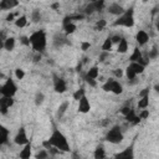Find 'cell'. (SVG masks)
<instances>
[{"label": "cell", "mask_w": 159, "mask_h": 159, "mask_svg": "<svg viewBox=\"0 0 159 159\" xmlns=\"http://www.w3.org/2000/svg\"><path fill=\"white\" fill-rule=\"evenodd\" d=\"M31 152H32V147H31V143L29 142V143L25 144V148L20 152L19 157L22 158V159H29V158L31 157Z\"/></svg>", "instance_id": "obj_20"}, {"label": "cell", "mask_w": 159, "mask_h": 159, "mask_svg": "<svg viewBox=\"0 0 159 159\" xmlns=\"http://www.w3.org/2000/svg\"><path fill=\"white\" fill-rule=\"evenodd\" d=\"M14 24H15L16 27H20V29H21V27H25V26L27 25V16H26V15H20L19 17L15 19Z\"/></svg>", "instance_id": "obj_23"}, {"label": "cell", "mask_w": 159, "mask_h": 159, "mask_svg": "<svg viewBox=\"0 0 159 159\" xmlns=\"http://www.w3.org/2000/svg\"><path fill=\"white\" fill-rule=\"evenodd\" d=\"M138 117H139L140 119H147V118L149 117V111H148V109H145V108H143Z\"/></svg>", "instance_id": "obj_39"}, {"label": "cell", "mask_w": 159, "mask_h": 159, "mask_svg": "<svg viewBox=\"0 0 159 159\" xmlns=\"http://www.w3.org/2000/svg\"><path fill=\"white\" fill-rule=\"evenodd\" d=\"M106 25H107V21H106L104 19H101L99 21H97V24H96V29H97V30H103V29L106 27Z\"/></svg>", "instance_id": "obj_38"}, {"label": "cell", "mask_w": 159, "mask_h": 159, "mask_svg": "<svg viewBox=\"0 0 159 159\" xmlns=\"http://www.w3.org/2000/svg\"><path fill=\"white\" fill-rule=\"evenodd\" d=\"M89 47H91V42H88V41L81 42V50L82 51H87V50H89Z\"/></svg>", "instance_id": "obj_41"}, {"label": "cell", "mask_w": 159, "mask_h": 159, "mask_svg": "<svg viewBox=\"0 0 159 159\" xmlns=\"http://www.w3.org/2000/svg\"><path fill=\"white\" fill-rule=\"evenodd\" d=\"M111 40H112V43H118L119 40H120V36L119 35H113V36H111Z\"/></svg>", "instance_id": "obj_44"}, {"label": "cell", "mask_w": 159, "mask_h": 159, "mask_svg": "<svg viewBox=\"0 0 159 159\" xmlns=\"http://www.w3.org/2000/svg\"><path fill=\"white\" fill-rule=\"evenodd\" d=\"M41 60V53L40 52H37V55L35 56V60H34V62H39Z\"/></svg>", "instance_id": "obj_50"}, {"label": "cell", "mask_w": 159, "mask_h": 159, "mask_svg": "<svg viewBox=\"0 0 159 159\" xmlns=\"http://www.w3.org/2000/svg\"><path fill=\"white\" fill-rule=\"evenodd\" d=\"M113 73H114V76H116L117 78H120V77H123V75H124V72H123L122 68H116V70H113Z\"/></svg>", "instance_id": "obj_42"}, {"label": "cell", "mask_w": 159, "mask_h": 159, "mask_svg": "<svg viewBox=\"0 0 159 159\" xmlns=\"http://www.w3.org/2000/svg\"><path fill=\"white\" fill-rule=\"evenodd\" d=\"M149 92H150V88H143L140 92H139V97H144V96H149Z\"/></svg>", "instance_id": "obj_43"}, {"label": "cell", "mask_w": 159, "mask_h": 159, "mask_svg": "<svg viewBox=\"0 0 159 159\" xmlns=\"http://www.w3.org/2000/svg\"><path fill=\"white\" fill-rule=\"evenodd\" d=\"M1 48H4V40L0 39V50H1Z\"/></svg>", "instance_id": "obj_51"}, {"label": "cell", "mask_w": 159, "mask_h": 159, "mask_svg": "<svg viewBox=\"0 0 159 159\" xmlns=\"http://www.w3.org/2000/svg\"><path fill=\"white\" fill-rule=\"evenodd\" d=\"M15 43H16L15 37H6L4 40V48L6 51H12L15 48Z\"/></svg>", "instance_id": "obj_21"}, {"label": "cell", "mask_w": 159, "mask_h": 159, "mask_svg": "<svg viewBox=\"0 0 159 159\" xmlns=\"http://www.w3.org/2000/svg\"><path fill=\"white\" fill-rule=\"evenodd\" d=\"M77 102H78V112L80 113H88L91 111V103L86 94H83Z\"/></svg>", "instance_id": "obj_8"}, {"label": "cell", "mask_w": 159, "mask_h": 159, "mask_svg": "<svg viewBox=\"0 0 159 159\" xmlns=\"http://www.w3.org/2000/svg\"><path fill=\"white\" fill-rule=\"evenodd\" d=\"M130 109H132L130 107H127V106H125V107H123V108L120 109V112H122V114H123V116H125V114H127V113H128Z\"/></svg>", "instance_id": "obj_47"}, {"label": "cell", "mask_w": 159, "mask_h": 159, "mask_svg": "<svg viewBox=\"0 0 159 159\" xmlns=\"http://www.w3.org/2000/svg\"><path fill=\"white\" fill-rule=\"evenodd\" d=\"M66 43H68V41H67L65 34L57 32V34L53 36V39H52V45H53L56 48H61V47H63Z\"/></svg>", "instance_id": "obj_9"}, {"label": "cell", "mask_w": 159, "mask_h": 159, "mask_svg": "<svg viewBox=\"0 0 159 159\" xmlns=\"http://www.w3.org/2000/svg\"><path fill=\"white\" fill-rule=\"evenodd\" d=\"M112 46H113V43H112V40H111V36H108V37L104 40V42L102 43V51L109 52V51L112 50Z\"/></svg>", "instance_id": "obj_31"}, {"label": "cell", "mask_w": 159, "mask_h": 159, "mask_svg": "<svg viewBox=\"0 0 159 159\" xmlns=\"http://www.w3.org/2000/svg\"><path fill=\"white\" fill-rule=\"evenodd\" d=\"M154 91H155V92H158V91H159V86H158V84H155V86H154Z\"/></svg>", "instance_id": "obj_52"}, {"label": "cell", "mask_w": 159, "mask_h": 159, "mask_svg": "<svg viewBox=\"0 0 159 159\" xmlns=\"http://www.w3.org/2000/svg\"><path fill=\"white\" fill-rule=\"evenodd\" d=\"M88 1H89V2H93V1H96V0H88Z\"/></svg>", "instance_id": "obj_54"}, {"label": "cell", "mask_w": 159, "mask_h": 159, "mask_svg": "<svg viewBox=\"0 0 159 159\" xmlns=\"http://www.w3.org/2000/svg\"><path fill=\"white\" fill-rule=\"evenodd\" d=\"M14 143L17 145H25L26 143H29V138H27V134H26V130L24 127L19 128L16 135L14 137Z\"/></svg>", "instance_id": "obj_7"}, {"label": "cell", "mask_w": 159, "mask_h": 159, "mask_svg": "<svg viewBox=\"0 0 159 159\" xmlns=\"http://www.w3.org/2000/svg\"><path fill=\"white\" fill-rule=\"evenodd\" d=\"M16 92H17V86H16V83L14 82V80L7 78V80L5 81V83L1 86L0 94H1V96H5V97H14Z\"/></svg>", "instance_id": "obj_5"}, {"label": "cell", "mask_w": 159, "mask_h": 159, "mask_svg": "<svg viewBox=\"0 0 159 159\" xmlns=\"http://www.w3.org/2000/svg\"><path fill=\"white\" fill-rule=\"evenodd\" d=\"M7 137H9V130L4 125L0 124V145L7 142Z\"/></svg>", "instance_id": "obj_25"}, {"label": "cell", "mask_w": 159, "mask_h": 159, "mask_svg": "<svg viewBox=\"0 0 159 159\" xmlns=\"http://www.w3.org/2000/svg\"><path fill=\"white\" fill-rule=\"evenodd\" d=\"M58 7H60V2H53L51 5V9H53V10H57Z\"/></svg>", "instance_id": "obj_48"}, {"label": "cell", "mask_w": 159, "mask_h": 159, "mask_svg": "<svg viewBox=\"0 0 159 159\" xmlns=\"http://www.w3.org/2000/svg\"><path fill=\"white\" fill-rule=\"evenodd\" d=\"M86 82L89 84V86H92V87H96L97 86V80H91V78H86Z\"/></svg>", "instance_id": "obj_45"}, {"label": "cell", "mask_w": 159, "mask_h": 159, "mask_svg": "<svg viewBox=\"0 0 159 159\" xmlns=\"http://www.w3.org/2000/svg\"><path fill=\"white\" fill-rule=\"evenodd\" d=\"M19 5V0H0V10H11Z\"/></svg>", "instance_id": "obj_14"}, {"label": "cell", "mask_w": 159, "mask_h": 159, "mask_svg": "<svg viewBox=\"0 0 159 159\" xmlns=\"http://www.w3.org/2000/svg\"><path fill=\"white\" fill-rule=\"evenodd\" d=\"M111 92L114 93V94H122V93H123V86H122V83L118 82L117 80H113Z\"/></svg>", "instance_id": "obj_22"}, {"label": "cell", "mask_w": 159, "mask_h": 159, "mask_svg": "<svg viewBox=\"0 0 159 159\" xmlns=\"http://www.w3.org/2000/svg\"><path fill=\"white\" fill-rule=\"evenodd\" d=\"M142 1H143V2H148L149 0H142Z\"/></svg>", "instance_id": "obj_53"}, {"label": "cell", "mask_w": 159, "mask_h": 159, "mask_svg": "<svg viewBox=\"0 0 159 159\" xmlns=\"http://www.w3.org/2000/svg\"><path fill=\"white\" fill-rule=\"evenodd\" d=\"M107 53H108V52H106V51H103V53H102V55L99 56V61H104V58L107 57Z\"/></svg>", "instance_id": "obj_49"}, {"label": "cell", "mask_w": 159, "mask_h": 159, "mask_svg": "<svg viewBox=\"0 0 159 159\" xmlns=\"http://www.w3.org/2000/svg\"><path fill=\"white\" fill-rule=\"evenodd\" d=\"M83 94H86V91H84L83 87H81L80 89H77V91L73 93V99H75V101H78Z\"/></svg>", "instance_id": "obj_35"}, {"label": "cell", "mask_w": 159, "mask_h": 159, "mask_svg": "<svg viewBox=\"0 0 159 159\" xmlns=\"http://www.w3.org/2000/svg\"><path fill=\"white\" fill-rule=\"evenodd\" d=\"M76 29H77V26H76L73 22H70V24H66V25H63L65 35H71V34H73V32L76 31Z\"/></svg>", "instance_id": "obj_30"}, {"label": "cell", "mask_w": 159, "mask_h": 159, "mask_svg": "<svg viewBox=\"0 0 159 159\" xmlns=\"http://www.w3.org/2000/svg\"><path fill=\"white\" fill-rule=\"evenodd\" d=\"M14 106V98L12 97H0V114H7V111L10 107Z\"/></svg>", "instance_id": "obj_6"}, {"label": "cell", "mask_w": 159, "mask_h": 159, "mask_svg": "<svg viewBox=\"0 0 159 159\" xmlns=\"http://www.w3.org/2000/svg\"><path fill=\"white\" fill-rule=\"evenodd\" d=\"M125 120L127 122H129V123H133V124H137V123H139L140 122V118L137 116V113H135V111L134 109H130L125 116Z\"/></svg>", "instance_id": "obj_17"}, {"label": "cell", "mask_w": 159, "mask_h": 159, "mask_svg": "<svg viewBox=\"0 0 159 159\" xmlns=\"http://www.w3.org/2000/svg\"><path fill=\"white\" fill-rule=\"evenodd\" d=\"M129 61L130 62H138V63H142L144 66H147V63H148L147 61H144V57H143V55H142V52H140V50L138 47H135L133 50L132 55L129 56Z\"/></svg>", "instance_id": "obj_10"}, {"label": "cell", "mask_w": 159, "mask_h": 159, "mask_svg": "<svg viewBox=\"0 0 159 159\" xmlns=\"http://www.w3.org/2000/svg\"><path fill=\"white\" fill-rule=\"evenodd\" d=\"M114 158H124V159H129V158H134V153H133V147H129L127 149H124L120 153L114 154Z\"/></svg>", "instance_id": "obj_16"}, {"label": "cell", "mask_w": 159, "mask_h": 159, "mask_svg": "<svg viewBox=\"0 0 159 159\" xmlns=\"http://www.w3.org/2000/svg\"><path fill=\"white\" fill-rule=\"evenodd\" d=\"M94 158L96 159H103L106 158V152H104V148L102 145H98L96 149H94Z\"/></svg>", "instance_id": "obj_28"}, {"label": "cell", "mask_w": 159, "mask_h": 159, "mask_svg": "<svg viewBox=\"0 0 159 159\" xmlns=\"http://www.w3.org/2000/svg\"><path fill=\"white\" fill-rule=\"evenodd\" d=\"M135 41L138 42L139 46H144L145 43H148V41H149V35H148V32L144 31V30H139V31L137 32V35H135Z\"/></svg>", "instance_id": "obj_13"}, {"label": "cell", "mask_w": 159, "mask_h": 159, "mask_svg": "<svg viewBox=\"0 0 159 159\" xmlns=\"http://www.w3.org/2000/svg\"><path fill=\"white\" fill-rule=\"evenodd\" d=\"M53 89H55V92H57V93H63V92H66V89H67L66 81H65L63 78H61V77L55 78V81H53Z\"/></svg>", "instance_id": "obj_11"}, {"label": "cell", "mask_w": 159, "mask_h": 159, "mask_svg": "<svg viewBox=\"0 0 159 159\" xmlns=\"http://www.w3.org/2000/svg\"><path fill=\"white\" fill-rule=\"evenodd\" d=\"M30 45L32 46V50L36 52H42L46 48L47 45V37L45 30H37L30 35Z\"/></svg>", "instance_id": "obj_1"}, {"label": "cell", "mask_w": 159, "mask_h": 159, "mask_svg": "<svg viewBox=\"0 0 159 159\" xmlns=\"http://www.w3.org/2000/svg\"><path fill=\"white\" fill-rule=\"evenodd\" d=\"M128 51V41L124 37H120L119 42L117 43V52L118 53H125Z\"/></svg>", "instance_id": "obj_19"}, {"label": "cell", "mask_w": 159, "mask_h": 159, "mask_svg": "<svg viewBox=\"0 0 159 159\" xmlns=\"http://www.w3.org/2000/svg\"><path fill=\"white\" fill-rule=\"evenodd\" d=\"M68 107H70V102H68V101H63V102L58 106V108H57V111H56V118H57V119H61V118L65 116V113L67 112Z\"/></svg>", "instance_id": "obj_15"}, {"label": "cell", "mask_w": 159, "mask_h": 159, "mask_svg": "<svg viewBox=\"0 0 159 159\" xmlns=\"http://www.w3.org/2000/svg\"><path fill=\"white\" fill-rule=\"evenodd\" d=\"M15 77H16V80H22L25 77V71L20 67L15 68Z\"/></svg>", "instance_id": "obj_37"}, {"label": "cell", "mask_w": 159, "mask_h": 159, "mask_svg": "<svg viewBox=\"0 0 159 159\" xmlns=\"http://www.w3.org/2000/svg\"><path fill=\"white\" fill-rule=\"evenodd\" d=\"M48 142L51 143L52 147L57 148L61 152H70V144L67 142V138L58 129H53L52 130V133H51V135L48 138Z\"/></svg>", "instance_id": "obj_2"}, {"label": "cell", "mask_w": 159, "mask_h": 159, "mask_svg": "<svg viewBox=\"0 0 159 159\" xmlns=\"http://www.w3.org/2000/svg\"><path fill=\"white\" fill-rule=\"evenodd\" d=\"M98 76H99V68H98L97 66H92V67L87 71V73H86V76H84V80H86V78L97 80Z\"/></svg>", "instance_id": "obj_18"}, {"label": "cell", "mask_w": 159, "mask_h": 159, "mask_svg": "<svg viewBox=\"0 0 159 159\" xmlns=\"http://www.w3.org/2000/svg\"><path fill=\"white\" fill-rule=\"evenodd\" d=\"M137 76L138 75H135V72L128 66L127 68H125V77L128 78V80H133V78H137Z\"/></svg>", "instance_id": "obj_34"}, {"label": "cell", "mask_w": 159, "mask_h": 159, "mask_svg": "<svg viewBox=\"0 0 159 159\" xmlns=\"http://www.w3.org/2000/svg\"><path fill=\"white\" fill-rule=\"evenodd\" d=\"M113 80L114 78H109V80H107L103 84H102V89L104 91V92H111V88H112V83H113Z\"/></svg>", "instance_id": "obj_32"}, {"label": "cell", "mask_w": 159, "mask_h": 159, "mask_svg": "<svg viewBox=\"0 0 159 159\" xmlns=\"http://www.w3.org/2000/svg\"><path fill=\"white\" fill-rule=\"evenodd\" d=\"M35 158H36V159H45V158H48V152H47V149H42V150H40L39 153H36V154H35Z\"/></svg>", "instance_id": "obj_36"}, {"label": "cell", "mask_w": 159, "mask_h": 159, "mask_svg": "<svg viewBox=\"0 0 159 159\" xmlns=\"http://www.w3.org/2000/svg\"><path fill=\"white\" fill-rule=\"evenodd\" d=\"M6 21H15V14L14 12H10L7 16H6Z\"/></svg>", "instance_id": "obj_46"}, {"label": "cell", "mask_w": 159, "mask_h": 159, "mask_svg": "<svg viewBox=\"0 0 159 159\" xmlns=\"http://www.w3.org/2000/svg\"><path fill=\"white\" fill-rule=\"evenodd\" d=\"M41 19H42L41 11H40L39 9H34L32 12H31V21H32L34 24H37V22L41 21Z\"/></svg>", "instance_id": "obj_26"}, {"label": "cell", "mask_w": 159, "mask_h": 159, "mask_svg": "<svg viewBox=\"0 0 159 159\" xmlns=\"http://www.w3.org/2000/svg\"><path fill=\"white\" fill-rule=\"evenodd\" d=\"M138 108L143 109V108H147L149 106V96H144V97H139V101L137 103Z\"/></svg>", "instance_id": "obj_27"}, {"label": "cell", "mask_w": 159, "mask_h": 159, "mask_svg": "<svg viewBox=\"0 0 159 159\" xmlns=\"http://www.w3.org/2000/svg\"><path fill=\"white\" fill-rule=\"evenodd\" d=\"M20 42L25 46H30V39L27 36H20Z\"/></svg>", "instance_id": "obj_40"}, {"label": "cell", "mask_w": 159, "mask_h": 159, "mask_svg": "<svg viewBox=\"0 0 159 159\" xmlns=\"http://www.w3.org/2000/svg\"><path fill=\"white\" fill-rule=\"evenodd\" d=\"M34 102H35L36 106H41V104L45 102V94H43L41 91L36 92V94H35V97H34Z\"/></svg>", "instance_id": "obj_29"}, {"label": "cell", "mask_w": 159, "mask_h": 159, "mask_svg": "<svg viewBox=\"0 0 159 159\" xmlns=\"http://www.w3.org/2000/svg\"><path fill=\"white\" fill-rule=\"evenodd\" d=\"M159 56V50L157 48V46H153V48L149 51V58L150 60H157Z\"/></svg>", "instance_id": "obj_33"}, {"label": "cell", "mask_w": 159, "mask_h": 159, "mask_svg": "<svg viewBox=\"0 0 159 159\" xmlns=\"http://www.w3.org/2000/svg\"><path fill=\"white\" fill-rule=\"evenodd\" d=\"M133 9L124 10L122 15L118 16V19L113 22L114 26H124V27H133L134 25V16H133Z\"/></svg>", "instance_id": "obj_3"}, {"label": "cell", "mask_w": 159, "mask_h": 159, "mask_svg": "<svg viewBox=\"0 0 159 159\" xmlns=\"http://www.w3.org/2000/svg\"><path fill=\"white\" fill-rule=\"evenodd\" d=\"M129 67L135 72V75H140V73H143V72H144V68H145L144 65L138 63V62H130V63H129Z\"/></svg>", "instance_id": "obj_24"}, {"label": "cell", "mask_w": 159, "mask_h": 159, "mask_svg": "<svg viewBox=\"0 0 159 159\" xmlns=\"http://www.w3.org/2000/svg\"><path fill=\"white\" fill-rule=\"evenodd\" d=\"M107 11H108L111 15L119 16V15H122V14L124 12V7H123L120 4H118V2H113V4H111V5L107 7Z\"/></svg>", "instance_id": "obj_12"}, {"label": "cell", "mask_w": 159, "mask_h": 159, "mask_svg": "<svg viewBox=\"0 0 159 159\" xmlns=\"http://www.w3.org/2000/svg\"><path fill=\"white\" fill-rule=\"evenodd\" d=\"M123 132L119 125H113L106 134V140L112 144H119L123 140Z\"/></svg>", "instance_id": "obj_4"}]
</instances>
